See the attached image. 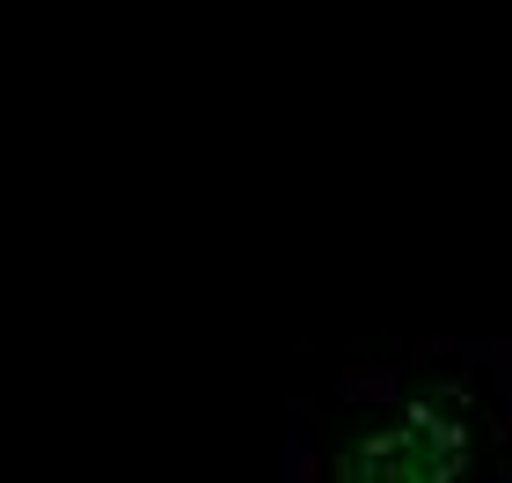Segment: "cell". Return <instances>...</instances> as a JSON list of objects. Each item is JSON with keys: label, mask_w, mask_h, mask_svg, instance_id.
Segmentation results:
<instances>
[{"label": "cell", "mask_w": 512, "mask_h": 483, "mask_svg": "<svg viewBox=\"0 0 512 483\" xmlns=\"http://www.w3.org/2000/svg\"><path fill=\"white\" fill-rule=\"evenodd\" d=\"M505 352H432L344 381L300 425L286 483H505Z\"/></svg>", "instance_id": "1"}]
</instances>
